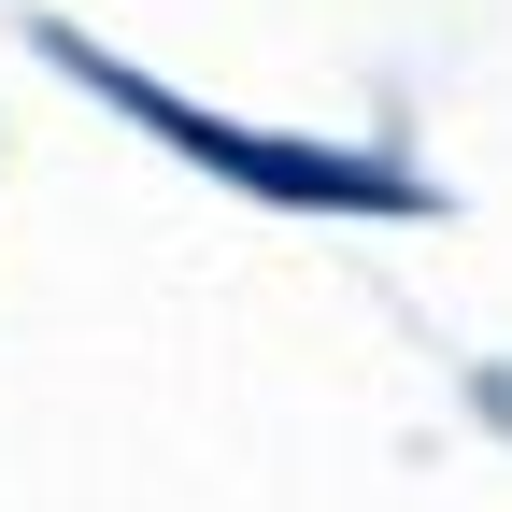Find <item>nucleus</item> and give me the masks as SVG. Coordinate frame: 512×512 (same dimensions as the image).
Returning a JSON list of instances; mask_svg holds the SVG:
<instances>
[{
  "label": "nucleus",
  "mask_w": 512,
  "mask_h": 512,
  "mask_svg": "<svg viewBox=\"0 0 512 512\" xmlns=\"http://www.w3.org/2000/svg\"><path fill=\"white\" fill-rule=\"evenodd\" d=\"M72 72H100L114 100H143L185 157H228L242 185H271V200H384V214H413V185H399V171H370V157H313V143H256V128H214V114H185V100H157V86H128L114 57H72Z\"/></svg>",
  "instance_id": "obj_1"
}]
</instances>
